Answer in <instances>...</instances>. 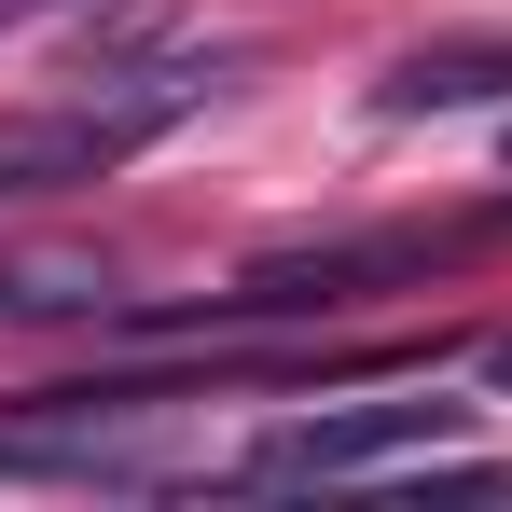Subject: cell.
Segmentation results:
<instances>
[{
  "instance_id": "1",
  "label": "cell",
  "mask_w": 512,
  "mask_h": 512,
  "mask_svg": "<svg viewBox=\"0 0 512 512\" xmlns=\"http://www.w3.org/2000/svg\"><path fill=\"white\" fill-rule=\"evenodd\" d=\"M208 84H222V56H167V70L111 84L97 111H28V125H0V194H56V180L125 167V153H139V139H167Z\"/></svg>"
},
{
  "instance_id": "2",
  "label": "cell",
  "mask_w": 512,
  "mask_h": 512,
  "mask_svg": "<svg viewBox=\"0 0 512 512\" xmlns=\"http://www.w3.org/2000/svg\"><path fill=\"white\" fill-rule=\"evenodd\" d=\"M429 443H457V402H333V416H291L236 457V485H374Z\"/></svg>"
},
{
  "instance_id": "3",
  "label": "cell",
  "mask_w": 512,
  "mask_h": 512,
  "mask_svg": "<svg viewBox=\"0 0 512 512\" xmlns=\"http://www.w3.org/2000/svg\"><path fill=\"white\" fill-rule=\"evenodd\" d=\"M485 97H512V42H443L374 70V111H485Z\"/></svg>"
},
{
  "instance_id": "4",
  "label": "cell",
  "mask_w": 512,
  "mask_h": 512,
  "mask_svg": "<svg viewBox=\"0 0 512 512\" xmlns=\"http://www.w3.org/2000/svg\"><path fill=\"white\" fill-rule=\"evenodd\" d=\"M0 319H111V263L14 250V263H0Z\"/></svg>"
},
{
  "instance_id": "5",
  "label": "cell",
  "mask_w": 512,
  "mask_h": 512,
  "mask_svg": "<svg viewBox=\"0 0 512 512\" xmlns=\"http://www.w3.org/2000/svg\"><path fill=\"white\" fill-rule=\"evenodd\" d=\"M388 499H512V471H499V457H471V471H402V485H388Z\"/></svg>"
},
{
  "instance_id": "6",
  "label": "cell",
  "mask_w": 512,
  "mask_h": 512,
  "mask_svg": "<svg viewBox=\"0 0 512 512\" xmlns=\"http://www.w3.org/2000/svg\"><path fill=\"white\" fill-rule=\"evenodd\" d=\"M485 374H499V388H512V333H499V346H485Z\"/></svg>"
},
{
  "instance_id": "7",
  "label": "cell",
  "mask_w": 512,
  "mask_h": 512,
  "mask_svg": "<svg viewBox=\"0 0 512 512\" xmlns=\"http://www.w3.org/2000/svg\"><path fill=\"white\" fill-rule=\"evenodd\" d=\"M14 14H42V0H0V28H14Z\"/></svg>"
}]
</instances>
